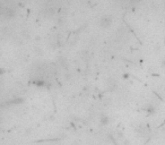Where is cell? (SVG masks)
I'll list each match as a JSON object with an SVG mask.
<instances>
[{
    "label": "cell",
    "mask_w": 165,
    "mask_h": 145,
    "mask_svg": "<svg viewBox=\"0 0 165 145\" xmlns=\"http://www.w3.org/2000/svg\"><path fill=\"white\" fill-rule=\"evenodd\" d=\"M111 23H112V18L110 15H105V16H102L100 18V22L98 24L102 29H109L111 26Z\"/></svg>",
    "instance_id": "cell-1"
},
{
    "label": "cell",
    "mask_w": 165,
    "mask_h": 145,
    "mask_svg": "<svg viewBox=\"0 0 165 145\" xmlns=\"http://www.w3.org/2000/svg\"><path fill=\"white\" fill-rule=\"evenodd\" d=\"M5 13H6V16H8V17H14L15 16V13L14 11H11V9L10 8H7V9H5Z\"/></svg>",
    "instance_id": "cell-3"
},
{
    "label": "cell",
    "mask_w": 165,
    "mask_h": 145,
    "mask_svg": "<svg viewBox=\"0 0 165 145\" xmlns=\"http://www.w3.org/2000/svg\"><path fill=\"white\" fill-rule=\"evenodd\" d=\"M101 122H102L103 125H105V124H107V122H109V118H107V117H102V118H101Z\"/></svg>",
    "instance_id": "cell-4"
},
{
    "label": "cell",
    "mask_w": 165,
    "mask_h": 145,
    "mask_svg": "<svg viewBox=\"0 0 165 145\" xmlns=\"http://www.w3.org/2000/svg\"><path fill=\"white\" fill-rule=\"evenodd\" d=\"M33 84L38 87H44L45 86V81L44 79H35L34 82H33Z\"/></svg>",
    "instance_id": "cell-2"
}]
</instances>
